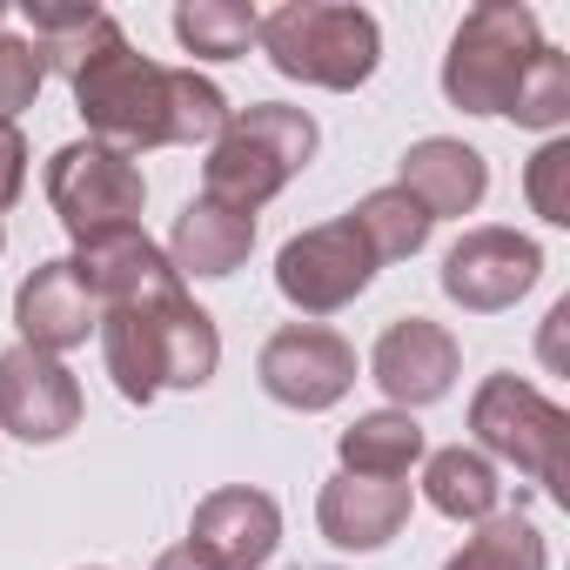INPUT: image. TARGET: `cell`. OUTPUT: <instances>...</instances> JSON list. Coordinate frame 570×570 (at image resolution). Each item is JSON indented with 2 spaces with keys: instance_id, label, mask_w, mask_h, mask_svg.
Returning <instances> with one entry per match:
<instances>
[{
  "instance_id": "1",
  "label": "cell",
  "mask_w": 570,
  "mask_h": 570,
  "mask_svg": "<svg viewBox=\"0 0 570 570\" xmlns=\"http://www.w3.org/2000/svg\"><path fill=\"white\" fill-rule=\"evenodd\" d=\"M75 115L88 121V141L141 155V148H195L228 128V95L195 68H161L121 41L88 55L75 68Z\"/></svg>"
},
{
  "instance_id": "2",
  "label": "cell",
  "mask_w": 570,
  "mask_h": 570,
  "mask_svg": "<svg viewBox=\"0 0 570 570\" xmlns=\"http://www.w3.org/2000/svg\"><path fill=\"white\" fill-rule=\"evenodd\" d=\"M101 356H108V376L128 403H155L161 390H202L222 363V336H215V316L175 289V296H155V303H115L101 309Z\"/></svg>"
},
{
  "instance_id": "3",
  "label": "cell",
  "mask_w": 570,
  "mask_h": 570,
  "mask_svg": "<svg viewBox=\"0 0 570 570\" xmlns=\"http://www.w3.org/2000/svg\"><path fill=\"white\" fill-rule=\"evenodd\" d=\"M316 155V121L289 101H255V108H235L228 128L208 141V161H202V195L222 202V208H242L255 215L262 202H275Z\"/></svg>"
},
{
  "instance_id": "4",
  "label": "cell",
  "mask_w": 570,
  "mask_h": 570,
  "mask_svg": "<svg viewBox=\"0 0 570 570\" xmlns=\"http://www.w3.org/2000/svg\"><path fill=\"white\" fill-rule=\"evenodd\" d=\"M255 48L268 55L275 75L309 81V88H336V95L363 88L376 75V61H383L376 14L336 8V0H289V8L262 14Z\"/></svg>"
},
{
  "instance_id": "5",
  "label": "cell",
  "mask_w": 570,
  "mask_h": 570,
  "mask_svg": "<svg viewBox=\"0 0 570 570\" xmlns=\"http://www.w3.org/2000/svg\"><path fill=\"white\" fill-rule=\"evenodd\" d=\"M537 48H543V35L523 0H483V8L463 14L456 41L443 55V95L463 115H510Z\"/></svg>"
},
{
  "instance_id": "6",
  "label": "cell",
  "mask_w": 570,
  "mask_h": 570,
  "mask_svg": "<svg viewBox=\"0 0 570 570\" xmlns=\"http://www.w3.org/2000/svg\"><path fill=\"white\" fill-rule=\"evenodd\" d=\"M48 202H55L61 228H68L75 248H81V242H95V235L141 228L148 181H141L135 155L101 148V141H68V148H55V161H48Z\"/></svg>"
},
{
  "instance_id": "7",
  "label": "cell",
  "mask_w": 570,
  "mask_h": 570,
  "mask_svg": "<svg viewBox=\"0 0 570 570\" xmlns=\"http://www.w3.org/2000/svg\"><path fill=\"white\" fill-rule=\"evenodd\" d=\"M470 430L483 443V456L517 463L530 483L563 490V443H570V416L523 376H490L470 396Z\"/></svg>"
},
{
  "instance_id": "8",
  "label": "cell",
  "mask_w": 570,
  "mask_h": 570,
  "mask_svg": "<svg viewBox=\"0 0 570 570\" xmlns=\"http://www.w3.org/2000/svg\"><path fill=\"white\" fill-rule=\"evenodd\" d=\"M370 275H376V255H370V242H363V228L350 215H336L323 228H303L296 242H282V255H275V289L289 296L303 316L350 309L370 289Z\"/></svg>"
},
{
  "instance_id": "9",
  "label": "cell",
  "mask_w": 570,
  "mask_h": 570,
  "mask_svg": "<svg viewBox=\"0 0 570 570\" xmlns=\"http://www.w3.org/2000/svg\"><path fill=\"white\" fill-rule=\"evenodd\" d=\"M255 376L282 410H330L356 383V350L323 323H289V330H275L262 343Z\"/></svg>"
},
{
  "instance_id": "10",
  "label": "cell",
  "mask_w": 570,
  "mask_h": 570,
  "mask_svg": "<svg viewBox=\"0 0 570 570\" xmlns=\"http://www.w3.org/2000/svg\"><path fill=\"white\" fill-rule=\"evenodd\" d=\"M543 275V248L517 228H470L443 255V296L470 316H497L517 296H530V282Z\"/></svg>"
},
{
  "instance_id": "11",
  "label": "cell",
  "mask_w": 570,
  "mask_h": 570,
  "mask_svg": "<svg viewBox=\"0 0 570 570\" xmlns=\"http://www.w3.org/2000/svg\"><path fill=\"white\" fill-rule=\"evenodd\" d=\"M81 383L61 356H41L28 343L0 350V430H14L21 443H61L81 430Z\"/></svg>"
},
{
  "instance_id": "12",
  "label": "cell",
  "mask_w": 570,
  "mask_h": 570,
  "mask_svg": "<svg viewBox=\"0 0 570 570\" xmlns=\"http://www.w3.org/2000/svg\"><path fill=\"white\" fill-rule=\"evenodd\" d=\"M370 370H376V390H383L396 410H423V403H443V396H450V383H456V370H463V350H456V336H450L443 323L403 316V323H390V330L376 336Z\"/></svg>"
},
{
  "instance_id": "13",
  "label": "cell",
  "mask_w": 570,
  "mask_h": 570,
  "mask_svg": "<svg viewBox=\"0 0 570 570\" xmlns=\"http://www.w3.org/2000/svg\"><path fill=\"white\" fill-rule=\"evenodd\" d=\"M188 543L202 557H215L222 570H262L282 543V510L268 490H248V483H228L215 497L195 503V523H188Z\"/></svg>"
},
{
  "instance_id": "14",
  "label": "cell",
  "mask_w": 570,
  "mask_h": 570,
  "mask_svg": "<svg viewBox=\"0 0 570 570\" xmlns=\"http://www.w3.org/2000/svg\"><path fill=\"white\" fill-rule=\"evenodd\" d=\"M14 330L28 350L41 356H68L101 330V303L88 296V282L75 275V262H41L21 289H14Z\"/></svg>"
},
{
  "instance_id": "15",
  "label": "cell",
  "mask_w": 570,
  "mask_h": 570,
  "mask_svg": "<svg viewBox=\"0 0 570 570\" xmlns=\"http://www.w3.org/2000/svg\"><path fill=\"white\" fill-rule=\"evenodd\" d=\"M68 262H75V275L88 282V296H95L101 309H115V303H155V296H175V289H181L175 262H168L141 228L95 235V242H81Z\"/></svg>"
},
{
  "instance_id": "16",
  "label": "cell",
  "mask_w": 570,
  "mask_h": 570,
  "mask_svg": "<svg viewBox=\"0 0 570 570\" xmlns=\"http://www.w3.org/2000/svg\"><path fill=\"white\" fill-rule=\"evenodd\" d=\"M316 523L336 550H383L410 523V483H376V476H336L316 497Z\"/></svg>"
},
{
  "instance_id": "17",
  "label": "cell",
  "mask_w": 570,
  "mask_h": 570,
  "mask_svg": "<svg viewBox=\"0 0 570 570\" xmlns=\"http://www.w3.org/2000/svg\"><path fill=\"white\" fill-rule=\"evenodd\" d=\"M396 188H403V195H416L430 222H443V215H470V208L483 202V188H490V168H483V155H476L470 141L430 135V141H416V148L403 155V175H396Z\"/></svg>"
},
{
  "instance_id": "18",
  "label": "cell",
  "mask_w": 570,
  "mask_h": 570,
  "mask_svg": "<svg viewBox=\"0 0 570 570\" xmlns=\"http://www.w3.org/2000/svg\"><path fill=\"white\" fill-rule=\"evenodd\" d=\"M248 248H255V215L195 195V202L175 215V235H168L161 255L175 262V275H202V282H215V275H235V268L248 262Z\"/></svg>"
},
{
  "instance_id": "19",
  "label": "cell",
  "mask_w": 570,
  "mask_h": 570,
  "mask_svg": "<svg viewBox=\"0 0 570 570\" xmlns=\"http://www.w3.org/2000/svg\"><path fill=\"white\" fill-rule=\"evenodd\" d=\"M343 476H376V483H403L423 463V430L410 410H370L343 430Z\"/></svg>"
},
{
  "instance_id": "20",
  "label": "cell",
  "mask_w": 570,
  "mask_h": 570,
  "mask_svg": "<svg viewBox=\"0 0 570 570\" xmlns=\"http://www.w3.org/2000/svg\"><path fill=\"white\" fill-rule=\"evenodd\" d=\"M423 497L443 510V517H456V523H483V517H497V503H503V483H497V463L483 456V450H436L430 463H423Z\"/></svg>"
},
{
  "instance_id": "21",
  "label": "cell",
  "mask_w": 570,
  "mask_h": 570,
  "mask_svg": "<svg viewBox=\"0 0 570 570\" xmlns=\"http://www.w3.org/2000/svg\"><path fill=\"white\" fill-rule=\"evenodd\" d=\"M28 28H35L41 61H48L55 75H68V81H75V68H81L88 55H101L108 41H121L115 14H101V8H28Z\"/></svg>"
},
{
  "instance_id": "22",
  "label": "cell",
  "mask_w": 570,
  "mask_h": 570,
  "mask_svg": "<svg viewBox=\"0 0 570 570\" xmlns=\"http://www.w3.org/2000/svg\"><path fill=\"white\" fill-rule=\"evenodd\" d=\"M350 222L363 228V242H370V255H376V268L383 262H403V255H416L423 242H430V215H423V202L416 195H403L396 181L390 188H376V195H363L356 208H350Z\"/></svg>"
},
{
  "instance_id": "23",
  "label": "cell",
  "mask_w": 570,
  "mask_h": 570,
  "mask_svg": "<svg viewBox=\"0 0 570 570\" xmlns=\"http://www.w3.org/2000/svg\"><path fill=\"white\" fill-rule=\"evenodd\" d=\"M262 14L242 8V0H181L175 8V41L195 55V61H235L248 55Z\"/></svg>"
},
{
  "instance_id": "24",
  "label": "cell",
  "mask_w": 570,
  "mask_h": 570,
  "mask_svg": "<svg viewBox=\"0 0 570 570\" xmlns=\"http://www.w3.org/2000/svg\"><path fill=\"white\" fill-rule=\"evenodd\" d=\"M543 563H550L543 557V530L530 517H517V510H497V517L476 523V537L443 570H543Z\"/></svg>"
},
{
  "instance_id": "25",
  "label": "cell",
  "mask_w": 570,
  "mask_h": 570,
  "mask_svg": "<svg viewBox=\"0 0 570 570\" xmlns=\"http://www.w3.org/2000/svg\"><path fill=\"white\" fill-rule=\"evenodd\" d=\"M510 115H517V128L557 135V128L570 121V55L537 48L530 75H523V88H517V101H510Z\"/></svg>"
},
{
  "instance_id": "26",
  "label": "cell",
  "mask_w": 570,
  "mask_h": 570,
  "mask_svg": "<svg viewBox=\"0 0 570 570\" xmlns=\"http://www.w3.org/2000/svg\"><path fill=\"white\" fill-rule=\"evenodd\" d=\"M523 195H530V208H537L550 228H570V141H563V135H550V141L530 155Z\"/></svg>"
},
{
  "instance_id": "27",
  "label": "cell",
  "mask_w": 570,
  "mask_h": 570,
  "mask_svg": "<svg viewBox=\"0 0 570 570\" xmlns=\"http://www.w3.org/2000/svg\"><path fill=\"white\" fill-rule=\"evenodd\" d=\"M41 81H48L41 48H35L28 35H8V28H0V121H14L21 108H35Z\"/></svg>"
},
{
  "instance_id": "28",
  "label": "cell",
  "mask_w": 570,
  "mask_h": 570,
  "mask_svg": "<svg viewBox=\"0 0 570 570\" xmlns=\"http://www.w3.org/2000/svg\"><path fill=\"white\" fill-rule=\"evenodd\" d=\"M21 188H28V141L14 121H0V215L21 202Z\"/></svg>"
},
{
  "instance_id": "29",
  "label": "cell",
  "mask_w": 570,
  "mask_h": 570,
  "mask_svg": "<svg viewBox=\"0 0 570 570\" xmlns=\"http://www.w3.org/2000/svg\"><path fill=\"white\" fill-rule=\"evenodd\" d=\"M155 570H222V563H215V557H202L195 543H175V550H161V557H155Z\"/></svg>"
},
{
  "instance_id": "30",
  "label": "cell",
  "mask_w": 570,
  "mask_h": 570,
  "mask_svg": "<svg viewBox=\"0 0 570 570\" xmlns=\"http://www.w3.org/2000/svg\"><path fill=\"white\" fill-rule=\"evenodd\" d=\"M0 28H8V8H0Z\"/></svg>"
},
{
  "instance_id": "31",
  "label": "cell",
  "mask_w": 570,
  "mask_h": 570,
  "mask_svg": "<svg viewBox=\"0 0 570 570\" xmlns=\"http://www.w3.org/2000/svg\"><path fill=\"white\" fill-rule=\"evenodd\" d=\"M0 248H8V235H0Z\"/></svg>"
}]
</instances>
